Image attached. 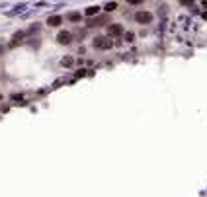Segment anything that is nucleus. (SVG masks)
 Returning <instances> with one entry per match:
<instances>
[{
    "instance_id": "1",
    "label": "nucleus",
    "mask_w": 207,
    "mask_h": 197,
    "mask_svg": "<svg viewBox=\"0 0 207 197\" xmlns=\"http://www.w3.org/2000/svg\"><path fill=\"white\" fill-rule=\"evenodd\" d=\"M135 21H137V24L147 26V24H151V21H152V14L141 10V12H137V14H135Z\"/></svg>"
},
{
    "instance_id": "2",
    "label": "nucleus",
    "mask_w": 207,
    "mask_h": 197,
    "mask_svg": "<svg viewBox=\"0 0 207 197\" xmlns=\"http://www.w3.org/2000/svg\"><path fill=\"white\" fill-rule=\"evenodd\" d=\"M94 47L96 49H109L112 47V41H109L108 37H102V35H98V37H94Z\"/></svg>"
},
{
    "instance_id": "3",
    "label": "nucleus",
    "mask_w": 207,
    "mask_h": 197,
    "mask_svg": "<svg viewBox=\"0 0 207 197\" xmlns=\"http://www.w3.org/2000/svg\"><path fill=\"white\" fill-rule=\"evenodd\" d=\"M57 41L61 43V45H69V43L72 41V33L70 31H61L57 35Z\"/></svg>"
},
{
    "instance_id": "4",
    "label": "nucleus",
    "mask_w": 207,
    "mask_h": 197,
    "mask_svg": "<svg viewBox=\"0 0 207 197\" xmlns=\"http://www.w3.org/2000/svg\"><path fill=\"white\" fill-rule=\"evenodd\" d=\"M108 33H109V35H121V33H123L121 24H109V26H108Z\"/></svg>"
},
{
    "instance_id": "5",
    "label": "nucleus",
    "mask_w": 207,
    "mask_h": 197,
    "mask_svg": "<svg viewBox=\"0 0 207 197\" xmlns=\"http://www.w3.org/2000/svg\"><path fill=\"white\" fill-rule=\"evenodd\" d=\"M61 21H63V18H61V16H51V18L47 20V26L57 27V26H61Z\"/></svg>"
},
{
    "instance_id": "6",
    "label": "nucleus",
    "mask_w": 207,
    "mask_h": 197,
    "mask_svg": "<svg viewBox=\"0 0 207 197\" xmlns=\"http://www.w3.org/2000/svg\"><path fill=\"white\" fill-rule=\"evenodd\" d=\"M98 12H100V6H90V8H86V16H96Z\"/></svg>"
},
{
    "instance_id": "7",
    "label": "nucleus",
    "mask_w": 207,
    "mask_h": 197,
    "mask_svg": "<svg viewBox=\"0 0 207 197\" xmlns=\"http://www.w3.org/2000/svg\"><path fill=\"white\" fill-rule=\"evenodd\" d=\"M115 8H117V4H115V2H108L106 6H104V10H106V12H113Z\"/></svg>"
},
{
    "instance_id": "8",
    "label": "nucleus",
    "mask_w": 207,
    "mask_h": 197,
    "mask_svg": "<svg viewBox=\"0 0 207 197\" xmlns=\"http://www.w3.org/2000/svg\"><path fill=\"white\" fill-rule=\"evenodd\" d=\"M63 64H65V67H72V59L66 57V59H63Z\"/></svg>"
},
{
    "instance_id": "9",
    "label": "nucleus",
    "mask_w": 207,
    "mask_h": 197,
    "mask_svg": "<svg viewBox=\"0 0 207 197\" xmlns=\"http://www.w3.org/2000/svg\"><path fill=\"white\" fill-rule=\"evenodd\" d=\"M70 20H75V21H78V20H80V16H78V14H70Z\"/></svg>"
}]
</instances>
